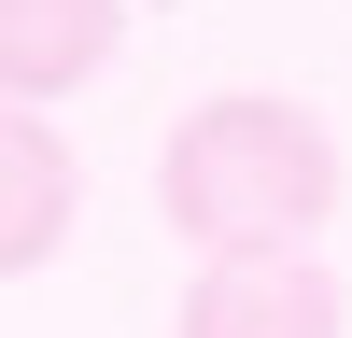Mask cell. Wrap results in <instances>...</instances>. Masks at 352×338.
Returning a JSON list of instances; mask_svg holds the SVG:
<instances>
[{
  "label": "cell",
  "instance_id": "cell-1",
  "mask_svg": "<svg viewBox=\"0 0 352 338\" xmlns=\"http://www.w3.org/2000/svg\"><path fill=\"white\" fill-rule=\"evenodd\" d=\"M155 212L184 254H282L338 225V127L310 99H268V84H226L169 127L155 155Z\"/></svg>",
  "mask_w": 352,
  "mask_h": 338
},
{
  "label": "cell",
  "instance_id": "cell-2",
  "mask_svg": "<svg viewBox=\"0 0 352 338\" xmlns=\"http://www.w3.org/2000/svg\"><path fill=\"white\" fill-rule=\"evenodd\" d=\"M169 338H352V296H338V268L310 240H282V254H197Z\"/></svg>",
  "mask_w": 352,
  "mask_h": 338
},
{
  "label": "cell",
  "instance_id": "cell-3",
  "mask_svg": "<svg viewBox=\"0 0 352 338\" xmlns=\"http://www.w3.org/2000/svg\"><path fill=\"white\" fill-rule=\"evenodd\" d=\"M113 43H127V14H113V0H0V99L56 113L71 84L113 71Z\"/></svg>",
  "mask_w": 352,
  "mask_h": 338
},
{
  "label": "cell",
  "instance_id": "cell-4",
  "mask_svg": "<svg viewBox=\"0 0 352 338\" xmlns=\"http://www.w3.org/2000/svg\"><path fill=\"white\" fill-rule=\"evenodd\" d=\"M71 212H85L71 141H56L28 99H0V282H28V268H43V254L71 240Z\"/></svg>",
  "mask_w": 352,
  "mask_h": 338
}]
</instances>
